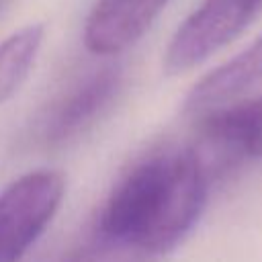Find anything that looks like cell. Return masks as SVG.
I'll return each mask as SVG.
<instances>
[{"instance_id": "cell-7", "label": "cell", "mask_w": 262, "mask_h": 262, "mask_svg": "<svg viewBox=\"0 0 262 262\" xmlns=\"http://www.w3.org/2000/svg\"><path fill=\"white\" fill-rule=\"evenodd\" d=\"M205 139L227 156L262 160V100L225 104L203 113Z\"/></svg>"}, {"instance_id": "cell-8", "label": "cell", "mask_w": 262, "mask_h": 262, "mask_svg": "<svg viewBox=\"0 0 262 262\" xmlns=\"http://www.w3.org/2000/svg\"><path fill=\"white\" fill-rule=\"evenodd\" d=\"M45 29L27 25L0 43V104L6 102L29 76L41 49Z\"/></svg>"}, {"instance_id": "cell-3", "label": "cell", "mask_w": 262, "mask_h": 262, "mask_svg": "<svg viewBox=\"0 0 262 262\" xmlns=\"http://www.w3.org/2000/svg\"><path fill=\"white\" fill-rule=\"evenodd\" d=\"M262 10V0H203L172 35L164 70L182 74L231 43Z\"/></svg>"}, {"instance_id": "cell-1", "label": "cell", "mask_w": 262, "mask_h": 262, "mask_svg": "<svg viewBox=\"0 0 262 262\" xmlns=\"http://www.w3.org/2000/svg\"><path fill=\"white\" fill-rule=\"evenodd\" d=\"M205 203L201 156L188 147H162L121 174L88 231L143 262H158L190 233Z\"/></svg>"}, {"instance_id": "cell-5", "label": "cell", "mask_w": 262, "mask_h": 262, "mask_svg": "<svg viewBox=\"0 0 262 262\" xmlns=\"http://www.w3.org/2000/svg\"><path fill=\"white\" fill-rule=\"evenodd\" d=\"M168 0H94L84 23V45L100 57L117 55L137 43Z\"/></svg>"}, {"instance_id": "cell-6", "label": "cell", "mask_w": 262, "mask_h": 262, "mask_svg": "<svg viewBox=\"0 0 262 262\" xmlns=\"http://www.w3.org/2000/svg\"><path fill=\"white\" fill-rule=\"evenodd\" d=\"M258 82H262V35L235 57L203 76L186 94L184 108L192 115L209 113L231 104Z\"/></svg>"}, {"instance_id": "cell-2", "label": "cell", "mask_w": 262, "mask_h": 262, "mask_svg": "<svg viewBox=\"0 0 262 262\" xmlns=\"http://www.w3.org/2000/svg\"><path fill=\"white\" fill-rule=\"evenodd\" d=\"M66 180L55 170H35L0 192V262H18L45 231L63 201Z\"/></svg>"}, {"instance_id": "cell-4", "label": "cell", "mask_w": 262, "mask_h": 262, "mask_svg": "<svg viewBox=\"0 0 262 262\" xmlns=\"http://www.w3.org/2000/svg\"><path fill=\"white\" fill-rule=\"evenodd\" d=\"M123 84L119 66H102L74 84L47 111L41 125V139L47 145H63L90 129L113 104Z\"/></svg>"}]
</instances>
